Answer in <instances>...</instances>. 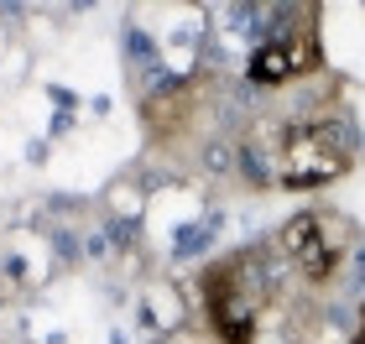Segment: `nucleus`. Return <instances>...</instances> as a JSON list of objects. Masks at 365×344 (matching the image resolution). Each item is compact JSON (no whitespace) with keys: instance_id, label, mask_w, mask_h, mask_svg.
Returning a JSON list of instances; mask_svg holds the SVG:
<instances>
[{"instance_id":"f257e3e1","label":"nucleus","mask_w":365,"mask_h":344,"mask_svg":"<svg viewBox=\"0 0 365 344\" xmlns=\"http://www.w3.org/2000/svg\"><path fill=\"white\" fill-rule=\"evenodd\" d=\"M334 219H324V214H303V219H292L287 224V251H292V261L303 266V276H329L334 271V261H339V245L344 240H334V229H329Z\"/></svg>"},{"instance_id":"f03ea898","label":"nucleus","mask_w":365,"mask_h":344,"mask_svg":"<svg viewBox=\"0 0 365 344\" xmlns=\"http://www.w3.org/2000/svg\"><path fill=\"white\" fill-rule=\"evenodd\" d=\"M297 68H308L297 37H277V42L267 37V42L251 53V68H245V73H251V84H282V78H292Z\"/></svg>"},{"instance_id":"7ed1b4c3","label":"nucleus","mask_w":365,"mask_h":344,"mask_svg":"<svg viewBox=\"0 0 365 344\" xmlns=\"http://www.w3.org/2000/svg\"><path fill=\"white\" fill-rule=\"evenodd\" d=\"M240 177L245 183H256V188H267V183H277V146H267V141H245L240 146Z\"/></svg>"},{"instance_id":"20e7f679","label":"nucleus","mask_w":365,"mask_h":344,"mask_svg":"<svg viewBox=\"0 0 365 344\" xmlns=\"http://www.w3.org/2000/svg\"><path fill=\"white\" fill-rule=\"evenodd\" d=\"M198 162H204V172H240V146H230L225 136H214L204 141V152H198Z\"/></svg>"},{"instance_id":"39448f33","label":"nucleus","mask_w":365,"mask_h":344,"mask_svg":"<svg viewBox=\"0 0 365 344\" xmlns=\"http://www.w3.org/2000/svg\"><path fill=\"white\" fill-rule=\"evenodd\" d=\"M209 235H214V224H188V229H182V235L173 240V256H193V251H204Z\"/></svg>"}]
</instances>
